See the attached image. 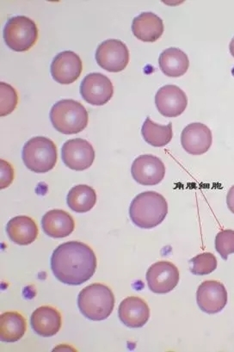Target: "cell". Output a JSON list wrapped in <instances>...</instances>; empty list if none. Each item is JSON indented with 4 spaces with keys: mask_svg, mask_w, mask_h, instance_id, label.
<instances>
[{
    "mask_svg": "<svg viewBox=\"0 0 234 352\" xmlns=\"http://www.w3.org/2000/svg\"><path fill=\"white\" fill-rule=\"evenodd\" d=\"M50 265L58 281L65 285L78 286L92 278L98 262L94 252L89 245L83 242L69 241L55 249Z\"/></svg>",
    "mask_w": 234,
    "mask_h": 352,
    "instance_id": "6da1fadb",
    "label": "cell"
},
{
    "mask_svg": "<svg viewBox=\"0 0 234 352\" xmlns=\"http://www.w3.org/2000/svg\"><path fill=\"white\" fill-rule=\"evenodd\" d=\"M168 204L161 194L146 191L136 197L130 204L131 220L137 227L151 229L158 227L167 218Z\"/></svg>",
    "mask_w": 234,
    "mask_h": 352,
    "instance_id": "7a4b0ae2",
    "label": "cell"
},
{
    "mask_svg": "<svg viewBox=\"0 0 234 352\" xmlns=\"http://www.w3.org/2000/svg\"><path fill=\"white\" fill-rule=\"evenodd\" d=\"M78 307L83 316L92 321H102L110 316L115 307L112 290L102 283H93L82 289Z\"/></svg>",
    "mask_w": 234,
    "mask_h": 352,
    "instance_id": "3957f363",
    "label": "cell"
},
{
    "mask_svg": "<svg viewBox=\"0 0 234 352\" xmlns=\"http://www.w3.org/2000/svg\"><path fill=\"white\" fill-rule=\"evenodd\" d=\"M50 121L57 131L64 135H76L87 127L89 115L84 105L72 99H63L53 105Z\"/></svg>",
    "mask_w": 234,
    "mask_h": 352,
    "instance_id": "277c9868",
    "label": "cell"
},
{
    "mask_svg": "<svg viewBox=\"0 0 234 352\" xmlns=\"http://www.w3.org/2000/svg\"><path fill=\"white\" fill-rule=\"evenodd\" d=\"M22 158L24 165L31 172L47 173L56 165L57 148L50 138L36 136L23 146Z\"/></svg>",
    "mask_w": 234,
    "mask_h": 352,
    "instance_id": "5b68a950",
    "label": "cell"
},
{
    "mask_svg": "<svg viewBox=\"0 0 234 352\" xmlns=\"http://www.w3.org/2000/svg\"><path fill=\"white\" fill-rule=\"evenodd\" d=\"M3 40L16 52L30 50L38 38L36 23L25 16H16L7 21L3 32Z\"/></svg>",
    "mask_w": 234,
    "mask_h": 352,
    "instance_id": "8992f818",
    "label": "cell"
},
{
    "mask_svg": "<svg viewBox=\"0 0 234 352\" xmlns=\"http://www.w3.org/2000/svg\"><path fill=\"white\" fill-rule=\"evenodd\" d=\"M98 66L109 73H119L129 63V50L125 43L117 39H109L99 44L96 52Z\"/></svg>",
    "mask_w": 234,
    "mask_h": 352,
    "instance_id": "52a82bcc",
    "label": "cell"
},
{
    "mask_svg": "<svg viewBox=\"0 0 234 352\" xmlns=\"http://www.w3.org/2000/svg\"><path fill=\"white\" fill-rule=\"evenodd\" d=\"M148 288L154 294L164 295L172 292L180 279L177 266L168 261L155 263L147 272Z\"/></svg>",
    "mask_w": 234,
    "mask_h": 352,
    "instance_id": "ba28073f",
    "label": "cell"
},
{
    "mask_svg": "<svg viewBox=\"0 0 234 352\" xmlns=\"http://www.w3.org/2000/svg\"><path fill=\"white\" fill-rule=\"evenodd\" d=\"M61 158L68 168L81 172L92 166L95 160V151L86 140H68L62 146Z\"/></svg>",
    "mask_w": 234,
    "mask_h": 352,
    "instance_id": "9c48e42d",
    "label": "cell"
},
{
    "mask_svg": "<svg viewBox=\"0 0 234 352\" xmlns=\"http://www.w3.org/2000/svg\"><path fill=\"white\" fill-rule=\"evenodd\" d=\"M81 94L88 104L96 106L105 105L113 97L112 82L102 74H89L81 82Z\"/></svg>",
    "mask_w": 234,
    "mask_h": 352,
    "instance_id": "30bf717a",
    "label": "cell"
},
{
    "mask_svg": "<svg viewBox=\"0 0 234 352\" xmlns=\"http://www.w3.org/2000/svg\"><path fill=\"white\" fill-rule=\"evenodd\" d=\"M134 180L141 186H157L165 175V166L158 157L144 155L138 157L131 167Z\"/></svg>",
    "mask_w": 234,
    "mask_h": 352,
    "instance_id": "8fae6325",
    "label": "cell"
},
{
    "mask_svg": "<svg viewBox=\"0 0 234 352\" xmlns=\"http://www.w3.org/2000/svg\"><path fill=\"white\" fill-rule=\"evenodd\" d=\"M228 300L223 283L209 280L201 283L196 292V302L200 309L208 314H215L224 309Z\"/></svg>",
    "mask_w": 234,
    "mask_h": 352,
    "instance_id": "7c38bea8",
    "label": "cell"
},
{
    "mask_svg": "<svg viewBox=\"0 0 234 352\" xmlns=\"http://www.w3.org/2000/svg\"><path fill=\"white\" fill-rule=\"evenodd\" d=\"M155 104L162 116L177 118L187 108L188 98L180 87L175 85H167L157 91Z\"/></svg>",
    "mask_w": 234,
    "mask_h": 352,
    "instance_id": "4fadbf2b",
    "label": "cell"
},
{
    "mask_svg": "<svg viewBox=\"0 0 234 352\" xmlns=\"http://www.w3.org/2000/svg\"><path fill=\"white\" fill-rule=\"evenodd\" d=\"M83 64L81 57L72 51H64L58 54L52 61V77L58 83L70 85L81 76Z\"/></svg>",
    "mask_w": 234,
    "mask_h": 352,
    "instance_id": "5bb4252c",
    "label": "cell"
},
{
    "mask_svg": "<svg viewBox=\"0 0 234 352\" xmlns=\"http://www.w3.org/2000/svg\"><path fill=\"white\" fill-rule=\"evenodd\" d=\"M212 143V131L201 122L189 124L182 132L181 144L189 155H204L211 148Z\"/></svg>",
    "mask_w": 234,
    "mask_h": 352,
    "instance_id": "9a60e30c",
    "label": "cell"
},
{
    "mask_svg": "<svg viewBox=\"0 0 234 352\" xmlns=\"http://www.w3.org/2000/svg\"><path fill=\"white\" fill-rule=\"evenodd\" d=\"M118 316L126 327L140 328L149 320L150 309L143 299L137 296H129L120 302Z\"/></svg>",
    "mask_w": 234,
    "mask_h": 352,
    "instance_id": "2e32d148",
    "label": "cell"
},
{
    "mask_svg": "<svg viewBox=\"0 0 234 352\" xmlns=\"http://www.w3.org/2000/svg\"><path fill=\"white\" fill-rule=\"evenodd\" d=\"M62 324L60 312L54 307L43 306L34 310L30 318L33 331L41 337H53L61 330Z\"/></svg>",
    "mask_w": 234,
    "mask_h": 352,
    "instance_id": "e0dca14e",
    "label": "cell"
},
{
    "mask_svg": "<svg viewBox=\"0 0 234 352\" xmlns=\"http://www.w3.org/2000/svg\"><path fill=\"white\" fill-rule=\"evenodd\" d=\"M164 30L163 20L153 12H142L132 23V32L144 43H154L160 38Z\"/></svg>",
    "mask_w": 234,
    "mask_h": 352,
    "instance_id": "ac0fdd59",
    "label": "cell"
},
{
    "mask_svg": "<svg viewBox=\"0 0 234 352\" xmlns=\"http://www.w3.org/2000/svg\"><path fill=\"white\" fill-rule=\"evenodd\" d=\"M43 230L50 238L63 239L74 232L75 222L72 215L61 210L47 212L41 220Z\"/></svg>",
    "mask_w": 234,
    "mask_h": 352,
    "instance_id": "d6986e66",
    "label": "cell"
},
{
    "mask_svg": "<svg viewBox=\"0 0 234 352\" xmlns=\"http://www.w3.org/2000/svg\"><path fill=\"white\" fill-rule=\"evenodd\" d=\"M10 240L19 245H29L36 240L38 228L32 218L19 215L10 220L6 227Z\"/></svg>",
    "mask_w": 234,
    "mask_h": 352,
    "instance_id": "ffe728a7",
    "label": "cell"
},
{
    "mask_svg": "<svg viewBox=\"0 0 234 352\" xmlns=\"http://www.w3.org/2000/svg\"><path fill=\"white\" fill-rule=\"evenodd\" d=\"M158 64L162 73L164 75L168 77L178 78L187 73L189 60L184 51L178 47H170L161 53Z\"/></svg>",
    "mask_w": 234,
    "mask_h": 352,
    "instance_id": "44dd1931",
    "label": "cell"
},
{
    "mask_svg": "<svg viewBox=\"0 0 234 352\" xmlns=\"http://www.w3.org/2000/svg\"><path fill=\"white\" fill-rule=\"evenodd\" d=\"M26 328V320L22 314L3 313L0 317V340L6 343H15L25 334Z\"/></svg>",
    "mask_w": 234,
    "mask_h": 352,
    "instance_id": "7402d4cb",
    "label": "cell"
},
{
    "mask_svg": "<svg viewBox=\"0 0 234 352\" xmlns=\"http://www.w3.org/2000/svg\"><path fill=\"white\" fill-rule=\"evenodd\" d=\"M67 205L72 211L77 213H86L93 208L96 203V194L92 187L79 184L72 187L67 195Z\"/></svg>",
    "mask_w": 234,
    "mask_h": 352,
    "instance_id": "603a6c76",
    "label": "cell"
},
{
    "mask_svg": "<svg viewBox=\"0 0 234 352\" xmlns=\"http://www.w3.org/2000/svg\"><path fill=\"white\" fill-rule=\"evenodd\" d=\"M141 135L148 144L155 148H162L171 142L173 138L172 124L170 122L167 125L157 124L151 120L149 116H147L141 129Z\"/></svg>",
    "mask_w": 234,
    "mask_h": 352,
    "instance_id": "cb8c5ba5",
    "label": "cell"
},
{
    "mask_svg": "<svg viewBox=\"0 0 234 352\" xmlns=\"http://www.w3.org/2000/svg\"><path fill=\"white\" fill-rule=\"evenodd\" d=\"M217 258L210 252L199 254L191 259V272L192 274L198 276L209 275L215 271L217 268Z\"/></svg>",
    "mask_w": 234,
    "mask_h": 352,
    "instance_id": "d4e9b609",
    "label": "cell"
},
{
    "mask_svg": "<svg viewBox=\"0 0 234 352\" xmlns=\"http://www.w3.org/2000/svg\"><path fill=\"white\" fill-rule=\"evenodd\" d=\"M215 249L224 261H226L231 254H233L234 230L226 229L219 232L215 237Z\"/></svg>",
    "mask_w": 234,
    "mask_h": 352,
    "instance_id": "484cf974",
    "label": "cell"
},
{
    "mask_svg": "<svg viewBox=\"0 0 234 352\" xmlns=\"http://www.w3.org/2000/svg\"><path fill=\"white\" fill-rule=\"evenodd\" d=\"M0 91H1V108H0V115L6 116L10 115L14 109H16L19 97L12 85L3 83L0 84Z\"/></svg>",
    "mask_w": 234,
    "mask_h": 352,
    "instance_id": "4316f807",
    "label": "cell"
},
{
    "mask_svg": "<svg viewBox=\"0 0 234 352\" xmlns=\"http://www.w3.org/2000/svg\"><path fill=\"white\" fill-rule=\"evenodd\" d=\"M14 179V172L12 166L5 160H1V189L8 187Z\"/></svg>",
    "mask_w": 234,
    "mask_h": 352,
    "instance_id": "83f0119b",
    "label": "cell"
},
{
    "mask_svg": "<svg viewBox=\"0 0 234 352\" xmlns=\"http://www.w3.org/2000/svg\"><path fill=\"white\" fill-rule=\"evenodd\" d=\"M226 204L229 210L234 214V186L230 188L226 196Z\"/></svg>",
    "mask_w": 234,
    "mask_h": 352,
    "instance_id": "f1b7e54d",
    "label": "cell"
},
{
    "mask_svg": "<svg viewBox=\"0 0 234 352\" xmlns=\"http://www.w3.org/2000/svg\"><path fill=\"white\" fill-rule=\"evenodd\" d=\"M229 50L231 54H232L233 57L234 58V37L232 41H231Z\"/></svg>",
    "mask_w": 234,
    "mask_h": 352,
    "instance_id": "f546056e",
    "label": "cell"
}]
</instances>
